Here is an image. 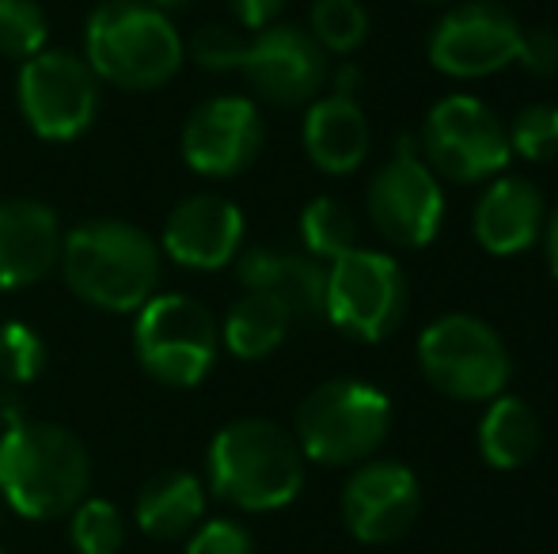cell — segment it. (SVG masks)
Instances as JSON below:
<instances>
[{
    "instance_id": "1",
    "label": "cell",
    "mask_w": 558,
    "mask_h": 554,
    "mask_svg": "<svg viewBox=\"0 0 558 554\" xmlns=\"http://www.w3.org/2000/svg\"><path fill=\"white\" fill-rule=\"evenodd\" d=\"M58 267L76 300L107 316H133L160 288L163 251L137 224L92 217L65 232Z\"/></svg>"
},
{
    "instance_id": "2",
    "label": "cell",
    "mask_w": 558,
    "mask_h": 554,
    "mask_svg": "<svg viewBox=\"0 0 558 554\" xmlns=\"http://www.w3.org/2000/svg\"><path fill=\"white\" fill-rule=\"evenodd\" d=\"M92 490V456L73 429L20 418L0 433V502L23 520L69 517Z\"/></svg>"
},
{
    "instance_id": "3",
    "label": "cell",
    "mask_w": 558,
    "mask_h": 554,
    "mask_svg": "<svg viewBox=\"0 0 558 554\" xmlns=\"http://www.w3.org/2000/svg\"><path fill=\"white\" fill-rule=\"evenodd\" d=\"M304 464L308 459L289 429L266 418H240L209 441L206 490L243 513H274L301 494Z\"/></svg>"
},
{
    "instance_id": "4",
    "label": "cell",
    "mask_w": 558,
    "mask_h": 554,
    "mask_svg": "<svg viewBox=\"0 0 558 554\" xmlns=\"http://www.w3.org/2000/svg\"><path fill=\"white\" fill-rule=\"evenodd\" d=\"M84 61L99 84L156 91L183 69L186 42L171 15L145 0H104L84 23Z\"/></svg>"
},
{
    "instance_id": "5",
    "label": "cell",
    "mask_w": 558,
    "mask_h": 554,
    "mask_svg": "<svg viewBox=\"0 0 558 554\" xmlns=\"http://www.w3.org/2000/svg\"><path fill=\"white\" fill-rule=\"evenodd\" d=\"M391 429V399L365 380H327L296 407V444L304 459L353 467L376 456Z\"/></svg>"
},
{
    "instance_id": "6",
    "label": "cell",
    "mask_w": 558,
    "mask_h": 554,
    "mask_svg": "<svg viewBox=\"0 0 558 554\" xmlns=\"http://www.w3.org/2000/svg\"><path fill=\"white\" fill-rule=\"evenodd\" d=\"M133 354L163 387H198L221 354L214 311L186 293H156L133 311Z\"/></svg>"
},
{
    "instance_id": "7",
    "label": "cell",
    "mask_w": 558,
    "mask_h": 554,
    "mask_svg": "<svg viewBox=\"0 0 558 554\" xmlns=\"http://www.w3.org/2000/svg\"><path fill=\"white\" fill-rule=\"evenodd\" d=\"M422 377L448 399L490 403L509 384V349L490 323L475 316H441L418 334Z\"/></svg>"
},
{
    "instance_id": "8",
    "label": "cell",
    "mask_w": 558,
    "mask_h": 554,
    "mask_svg": "<svg viewBox=\"0 0 558 554\" xmlns=\"http://www.w3.org/2000/svg\"><path fill=\"white\" fill-rule=\"evenodd\" d=\"M104 84L84 53L43 50L27 58L15 76V103L27 130L43 140H76L96 126Z\"/></svg>"
},
{
    "instance_id": "9",
    "label": "cell",
    "mask_w": 558,
    "mask_h": 554,
    "mask_svg": "<svg viewBox=\"0 0 558 554\" xmlns=\"http://www.w3.org/2000/svg\"><path fill=\"white\" fill-rule=\"evenodd\" d=\"M407 274L391 255L353 247L327 270L324 316L357 342H380L407 319Z\"/></svg>"
},
{
    "instance_id": "10",
    "label": "cell",
    "mask_w": 558,
    "mask_h": 554,
    "mask_svg": "<svg viewBox=\"0 0 558 554\" xmlns=\"http://www.w3.org/2000/svg\"><path fill=\"white\" fill-rule=\"evenodd\" d=\"M422 160L448 183H486L513 156L498 114L475 96H445L422 122Z\"/></svg>"
},
{
    "instance_id": "11",
    "label": "cell",
    "mask_w": 558,
    "mask_h": 554,
    "mask_svg": "<svg viewBox=\"0 0 558 554\" xmlns=\"http://www.w3.org/2000/svg\"><path fill=\"white\" fill-rule=\"evenodd\" d=\"M368 217L373 229L396 247H426L445 217L441 178L418 156L414 137L403 134L399 148L368 183Z\"/></svg>"
},
{
    "instance_id": "12",
    "label": "cell",
    "mask_w": 558,
    "mask_h": 554,
    "mask_svg": "<svg viewBox=\"0 0 558 554\" xmlns=\"http://www.w3.org/2000/svg\"><path fill=\"white\" fill-rule=\"evenodd\" d=\"M266 126L247 96H214L191 111L179 137L183 160L202 178H235L258 160Z\"/></svg>"
},
{
    "instance_id": "13",
    "label": "cell",
    "mask_w": 558,
    "mask_h": 554,
    "mask_svg": "<svg viewBox=\"0 0 558 554\" xmlns=\"http://www.w3.org/2000/svg\"><path fill=\"white\" fill-rule=\"evenodd\" d=\"M240 73L247 76L251 91L274 107H304L319 99L327 84V53L308 30L293 23H270L255 30L243 50Z\"/></svg>"
},
{
    "instance_id": "14",
    "label": "cell",
    "mask_w": 558,
    "mask_h": 554,
    "mask_svg": "<svg viewBox=\"0 0 558 554\" xmlns=\"http://www.w3.org/2000/svg\"><path fill=\"white\" fill-rule=\"evenodd\" d=\"M521 23L506 12V8L490 4V0H471L452 12L429 35V65L445 76H460V81H475V76H490L517 61L521 50Z\"/></svg>"
},
{
    "instance_id": "15",
    "label": "cell",
    "mask_w": 558,
    "mask_h": 554,
    "mask_svg": "<svg viewBox=\"0 0 558 554\" xmlns=\"http://www.w3.org/2000/svg\"><path fill=\"white\" fill-rule=\"evenodd\" d=\"M422 487L411 467L396 459H365L342 487L345 532L361 543H396L414 528Z\"/></svg>"
},
{
    "instance_id": "16",
    "label": "cell",
    "mask_w": 558,
    "mask_h": 554,
    "mask_svg": "<svg viewBox=\"0 0 558 554\" xmlns=\"http://www.w3.org/2000/svg\"><path fill=\"white\" fill-rule=\"evenodd\" d=\"M243 213L232 198L202 190L183 198L168 213L160 232V251L186 270H221L243 251Z\"/></svg>"
},
{
    "instance_id": "17",
    "label": "cell",
    "mask_w": 558,
    "mask_h": 554,
    "mask_svg": "<svg viewBox=\"0 0 558 554\" xmlns=\"http://www.w3.org/2000/svg\"><path fill=\"white\" fill-rule=\"evenodd\" d=\"M61 217L46 201H0V293H20L58 270Z\"/></svg>"
},
{
    "instance_id": "18",
    "label": "cell",
    "mask_w": 558,
    "mask_h": 554,
    "mask_svg": "<svg viewBox=\"0 0 558 554\" xmlns=\"http://www.w3.org/2000/svg\"><path fill=\"white\" fill-rule=\"evenodd\" d=\"M235 278L247 293H266L289 308L296 319H319L327 300V270L319 259L281 247H243L235 255Z\"/></svg>"
},
{
    "instance_id": "19",
    "label": "cell",
    "mask_w": 558,
    "mask_h": 554,
    "mask_svg": "<svg viewBox=\"0 0 558 554\" xmlns=\"http://www.w3.org/2000/svg\"><path fill=\"white\" fill-rule=\"evenodd\" d=\"M544 198L529 178L517 175H494L490 186L478 194L475 217H471L478 247H486L490 255L529 251L544 236Z\"/></svg>"
},
{
    "instance_id": "20",
    "label": "cell",
    "mask_w": 558,
    "mask_h": 554,
    "mask_svg": "<svg viewBox=\"0 0 558 554\" xmlns=\"http://www.w3.org/2000/svg\"><path fill=\"white\" fill-rule=\"evenodd\" d=\"M373 134L357 99L324 96L312 99L304 114V152L327 175H350L365 163Z\"/></svg>"
},
{
    "instance_id": "21",
    "label": "cell",
    "mask_w": 558,
    "mask_h": 554,
    "mask_svg": "<svg viewBox=\"0 0 558 554\" xmlns=\"http://www.w3.org/2000/svg\"><path fill=\"white\" fill-rule=\"evenodd\" d=\"M133 517H137L141 532L153 535V540L160 543L186 540L206 520V482L194 471H183V467L153 475L137 490Z\"/></svg>"
},
{
    "instance_id": "22",
    "label": "cell",
    "mask_w": 558,
    "mask_h": 554,
    "mask_svg": "<svg viewBox=\"0 0 558 554\" xmlns=\"http://www.w3.org/2000/svg\"><path fill=\"white\" fill-rule=\"evenodd\" d=\"M544 429H539L536 410L517 395H494L478 421V452L498 471H517L539 452Z\"/></svg>"
},
{
    "instance_id": "23",
    "label": "cell",
    "mask_w": 558,
    "mask_h": 554,
    "mask_svg": "<svg viewBox=\"0 0 558 554\" xmlns=\"http://www.w3.org/2000/svg\"><path fill=\"white\" fill-rule=\"evenodd\" d=\"M289 327H293V316L281 300L266 293H247L225 311L221 323V346L240 361H263L274 349L286 342Z\"/></svg>"
},
{
    "instance_id": "24",
    "label": "cell",
    "mask_w": 558,
    "mask_h": 554,
    "mask_svg": "<svg viewBox=\"0 0 558 554\" xmlns=\"http://www.w3.org/2000/svg\"><path fill=\"white\" fill-rule=\"evenodd\" d=\"M301 244L304 255L312 259H342L345 251L357 247V221H353L350 206L338 198H312L301 213Z\"/></svg>"
},
{
    "instance_id": "25",
    "label": "cell",
    "mask_w": 558,
    "mask_h": 554,
    "mask_svg": "<svg viewBox=\"0 0 558 554\" xmlns=\"http://www.w3.org/2000/svg\"><path fill=\"white\" fill-rule=\"evenodd\" d=\"M69 543L76 554H122L125 547V517L107 497H84L69 513Z\"/></svg>"
},
{
    "instance_id": "26",
    "label": "cell",
    "mask_w": 558,
    "mask_h": 554,
    "mask_svg": "<svg viewBox=\"0 0 558 554\" xmlns=\"http://www.w3.org/2000/svg\"><path fill=\"white\" fill-rule=\"evenodd\" d=\"M308 35L324 53H353L368 38V12L361 0H316Z\"/></svg>"
},
{
    "instance_id": "27",
    "label": "cell",
    "mask_w": 558,
    "mask_h": 554,
    "mask_svg": "<svg viewBox=\"0 0 558 554\" xmlns=\"http://www.w3.org/2000/svg\"><path fill=\"white\" fill-rule=\"evenodd\" d=\"M50 20L38 0H0V58L27 61L46 50Z\"/></svg>"
},
{
    "instance_id": "28",
    "label": "cell",
    "mask_w": 558,
    "mask_h": 554,
    "mask_svg": "<svg viewBox=\"0 0 558 554\" xmlns=\"http://www.w3.org/2000/svg\"><path fill=\"white\" fill-rule=\"evenodd\" d=\"M46 361H50V354H46V342L35 327L20 323V319L0 327V380H4V387L35 384L46 372Z\"/></svg>"
},
{
    "instance_id": "29",
    "label": "cell",
    "mask_w": 558,
    "mask_h": 554,
    "mask_svg": "<svg viewBox=\"0 0 558 554\" xmlns=\"http://www.w3.org/2000/svg\"><path fill=\"white\" fill-rule=\"evenodd\" d=\"M509 148L521 152L532 163H551L558 160V107L555 103H532L513 119Z\"/></svg>"
},
{
    "instance_id": "30",
    "label": "cell",
    "mask_w": 558,
    "mask_h": 554,
    "mask_svg": "<svg viewBox=\"0 0 558 554\" xmlns=\"http://www.w3.org/2000/svg\"><path fill=\"white\" fill-rule=\"evenodd\" d=\"M243 50H247V38L240 35V27H228V23H206L191 35L186 53L198 69L206 73H240Z\"/></svg>"
},
{
    "instance_id": "31",
    "label": "cell",
    "mask_w": 558,
    "mask_h": 554,
    "mask_svg": "<svg viewBox=\"0 0 558 554\" xmlns=\"http://www.w3.org/2000/svg\"><path fill=\"white\" fill-rule=\"evenodd\" d=\"M255 540L251 532L232 517L202 520L191 535H186V554H251Z\"/></svg>"
},
{
    "instance_id": "32",
    "label": "cell",
    "mask_w": 558,
    "mask_h": 554,
    "mask_svg": "<svg viewBox=\"0 0 558 554\" xmlns=\"http://www.w3.org/2000/svg\"><path fill=\"white\" fill-rule=\"evenodd\" d=\"M517 61H521L532 76L555 81L558 76V30H551V27L521 30V50H517Z\"/></svg>"
},
{
    "instance_id": "33",
    "label": "cell",
    "mask_w": 558,
    "mask_h": 554,
    "mask_svg": "<svg viewBox=\"0 0 558 554\" xmlns=\"http://www.w3.org/2000/svg\"><path fill=\"white\" fill-rule=\"evenodd\" d=\"M228 8H232L240 30H263L278 20L286 0H228Z\"/></svg>"
},
{
    "instance_id": "34",
    "label": "cell",
    "mask_w": 558,
    "mask_h": 554,
    "mask_svg": "<svg viewBox=\"0 0 558 554\" xmlns=\"http://www.w3.org/2000/svg\"><path fill=\"white\" fill-rule=\"evenodd\" d=\"M327 81H331V96L357 99V88H361V69H357V65H338L335 73H327Z\"/></svg>"
},
{
    "instance_id": "35",
    "label": "cell",
    "mask_w": 558,
    "mask_h": 554,
    "mask_svg": "<svg viewBox=\"0 0 558 554\" xmlns=\"http://www.w3.org/2000/svg\"><path fill=\"white\" fill-rule=\"evenodd\" d=\"M544 244H547V267H551V274L558 278V206L544 224Z\"/></svg>"
},
{
    "instance_id": "36",
    "label": "cell",
    "mask_w": 558,
    "mask_h": 554,
    "mask_svg": "<svg viewBox=\"0 0 558 554\" xmlns=\"http://www.w3.org/2000/svg\"><path fill=\"white\" fill-rule=\"evenodd\" d=\"M145 4H153L156 12H163V15H175V12H186L194 0H145Z\"/></svg>"
},
{
    "instance_id": "37",
    "label": "cell",
    "mask_w": 558,
    "mask_h": 554,
    "mask_svg": "<svg viewBox=\"0 0 558 554\" xmlns=\"http://www.w3.org/2000/svg\"><path fill=\"white\" fill-rule=\"evenodd\" d=\"M0 525H4V502H0Z\"/></svg>"
},
{
    "instance_id": "38",
    "label": "cell",
    "mask_w": 558,
    "mask_h": 554,
    "mask_svg": "<svg viewBox=\"0 0 558 554\" xmlns=\"http://www.w3.org/2000/svg\"><path fill=\"white\" fill-rule=\"evenodd\" d=\"M0 554H4V551H0Z\"/></svg>"
}]
</instances>
